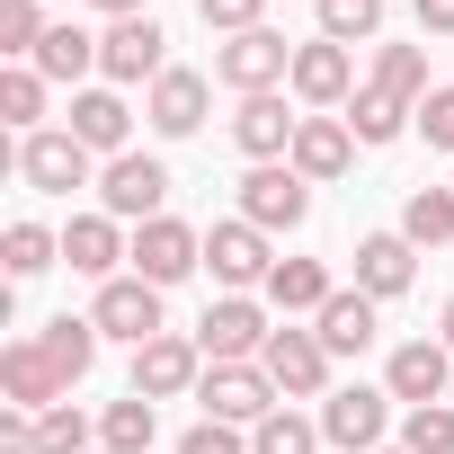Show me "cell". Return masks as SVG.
<instances>
[{
    "label": "cell",
    "instance_id": "31",
    "mask_svg": "<svg viewBox=\"0 0 454 454\" xmlns=\"http://www.w3.org/2000/svg\"><path fill=\"white\" fill-rule=\"evenodd\" d=\"M63 259V241L45 232V223H10V232H0V268H10V277H45Z\"/></svg>",
    "mask_w": 454,
    "mask_h": 454
},
{
    "label": "cell",
    "instance_id": "24",
    "mask_svg": "<svg viewBox=\"0 0 454 454\" xmlns=\"http://www.w3.org/2000/svg\"><path fill=\"white\" fill-rule=\"evenodd\" d=\"M152 436H160V401H143V392L107 401V419H98V445L107 454H152Z\"/></svg>",
    "mask_w": 454,
    "mask_h": 454
},
{
    "label": "cell",
    "instance_id": "30",
    "mask_svg": "<svg viewBox=\"0 0 454 454\" xmlns=\"http://www.w3.org/2000/svg\"><path fill=\"white\" fill-rule=\"evenodd\" d=\"M36 116H45V72H36V63H10V72H0V125L45 134Z\"/></svg>",
    "mask_w": 454,
    "mask_h": 454
},
{
    "label": "cell",
    "instance_id": "20",
    "mask_svg": "<svg viewBox=\"0 0 454 454\" xmlns=\"http://www.w3.org/2000/svg\"><path fill=\"white\" fill-rule=\"evenodd\" d=\"M63 259L81 268V277H116V259H134V241L116 232V214H72V232H63Z\"/></svg>",
    "mask_w": 454,
    "mask_h": 454
},
{
    "label": "cell",
    "instance_id": "44",
    "mask_svg": "<svg viewBox=\"0 0 454 454\" xmlns=\"http://www.w3.org/2000/svg\"><path fill=\"white\" fill-rule=\"evenodd\" d=\"M383 454H410V445H383Z\"/></svg>",
    "mask_w": 454,
    "mask_h": 454
},
{
    "label": "cell",
    "instance_id": "2",
    "mask_svg": "<svg viewBox=\"0 0 454 454\" xmlns=\"http://www.w3.org/2000/svg\"><path fill=\"white\" fill-rule=\"evenodd\" d=\"M268 312L250 303V294H223V303H205V321H196V348L214 356V365H259L268 356Z\"/></svg>",
    "mask_w": 454,
    "mask_h": 454
},
{
    "label": "cell",
    "instance_id": "16",
    "mask_svg": "<svg viewBox=\"0 0 454 454\" xmlns=\"http://www.w3.org/2000/svg\"><path fill=\"white\" fill-rule=\"evenodd\" d=\"M303 107H348L356 98V63H348V45H330V36H312V45H294V81H286Z\"/></svg>",
    "mask_w": 454,
    "mask_h": 454
},
{
    "label": "cell",
    "instance_id": "41",
    "mask_svg": "<svg viewBox=\"0 0 454 454\" xmlns=\"http://www.w3.org/2000/svg\"><path fill=\"white\" fill-rule=\"evenodd\" d=\"M419 36H454V0H419Z\"/></svg>",
    "mask_w": 454,
    "mask_h": 454
},
{
    "label": "cell",
    "instance_id": "21",
    "mask_svg": "<svg viewBox=\"0 0 454 454\" xmlns=\"http://www.w3.org/2000/svg\"><path fill=\"white\" fill-rule=\"evenodd\" d=\"M348 160H356V134H348V116H303V134H294V169H303L312 187H330Z\"/></svg>",
    "mask_w": 454,
    "mask_h": 454
},
{
    "label": "cell",
    "instance_id": "39",
    "mask_svg": "<svg viewBox=\"0 0 454 454\" xmlns=\"http://www.w3.org/2000/svg\"><path fill=\"white\" fill-rule=\"evenodd\" d=\"M178 454H250V445H241V427H223V419H196V427L178 436Z\"/></svg>",
    "mask_w": 454,
    "mask_h": 454
},
{
    "label": "cell",
    "instance_id": "18",
    "mask_svg": "<svg viewBox=\"0 0 454 454\" xmlns=\"http://www.w3.org/2000/svg\"><path fill=\"white\" fill-rule=\"evenodd\" d=\"M410 277H419V250H410L401 232H365V241H356V294L392 303V294H410Z\"/></svg>",
    "mask_w": 454,
    "mask_h": 454
},
{
    "label": "cell",
    "instance_id": "1",
    "mask_svg": "<svg viewBox=\"0 0 454 454\" xmlns=\"http://www.w3.org/2000/svg\"><path fill=\"white\" fill-rule=\"evenodd\" d=\"M98 72H107V90L160 81V72H169V36H160V19H152V10H143V19H107V36H98Z\"/></svg>",
    "mask_w": 454,
    "mask_h": 454
},
{
    "label": "cell",
    "instance_id": "5",
    "mask_svg": "<svg viewBox=\"0 0 454 454\" xmlns=\"http://www.w3.org/2000/svg\"><path fill=\"white\" fill-rule=\"evenodd\" d=\"M303 214H312V178L294 160H259L241 178V223H259V232H294Z\"/></svg>",
    "mask_w": 454,
    "mask_h": 454
},
{
    "label": "cell",
    "instance_id": "37",
    "mask_svg": "<svg viewBox=\"0 0 454 454\" xmlns=\"http://www.w3.org/2000/svg\"><path fill=\"white\" fill-rule=\"evenodd\" d=\"M36 454H90V419L63 401V410H45L36 419Z\"/></svg>",
    "mask_w": 454,
    "mask_h": 454
},
{
    "label": "cell",
    "instance_id": "10",
    "mask_svg": "<svg viewBox=\"0 0 454 454\" xmlns=\"http://www.w3.org/2000/svg\"><path fill=\"white\" fill-rule=\"evenodd\" d=\"M90 321H98V339L152 348V339H160V286H143V277H107L98 303H90Z\"/></svg>",
    "mask_w": 454,
    "mask_h": 454
},
{
    "label": "cell",
    "instance_id": "25",
    "mask_svg": "<svg viewBox=\"0 0 454 454\" xmlns=\"http://www.w3.org/2000/svg\"><path fill=\"white\" fill-rule=\"evenodd\" d=\"M339 286H330V268L321 259H277V277H268V303L277 312H321Z\"/></svg>",
    "mask_w": 454,
    "mask_h": 454
},
{
    "label": "cell",
    "instance_id": "26",
    "mask_svg": "<svg viewBox=\"0 0 454 454\" xmlns=\"http://www.w3.org/2000/svg\"><path fill=\"white\" fill-rule=\"evenodd\" d=\"M401 241H410V250L454 241V187H410V205H401Z\"/></svg>",
    "mask_w": 454,
    "mask_h": 454
},
{
    "label": "cell",
    "instance_id": "27",
    "mask_svg": "<svg viewBox=\"0 0 454 454\" xmlns=\"http://www.w3.org/2000/svg\"><path fill=\"white\" fill-rule=\"evenodd\" d=\"M374 90L419 116V98H427V45H383V54H374Z\"/></svg>",
    "mask_w": 454,
    "mask_h": 454
},
{
    "label": "cell",
    "instance_id": "11",
    "mask_svg": "<svg viewBox=\"0 0 454 454\" xmlns=\"http://www.w3.org/2000/svg\"><path fill=\"white\" fill-rule=\"evenodd\" d=\"M0 392H10V410H27V419H45V410H63V374H54V356H45V339H10L0 348Z\"/></svg>",
    "mask_w": 454,
    "mask_h": 454
},
{
    "label": "cell",
    "instance_id": "12",
    "mask_svg": "<svg viewBox=\"0 0 454 454\" xmlns=\"http://www.w3.org/2000/svg\"><path fill=\"white\" fill-rule=\"evenodd\" d=\"M205 268H214V286H268L277 277V259H268V232H259V223H214V232H205Z\"/></svg>",
    "mask_w": 454,
    "mask_h": 454
},
{
    "label": "cell",
    "instance_id": "22",
    "mask_svg": "<svg viewBox=\"0 0 454 454\" xmlns=\"http://www.w3.org/2000/svg\"><path fill=\"white\" fill-rule=\"evenodd\" d=\"M72 134H81L90 152H107V160H116V152H125V134H134V107H125L116 90H81V98H72Z\"/></svg>",
    "mask_w": 454,
    "mask_h": 454
},
{
    "label": "cell",
    "instance_id": "17",
    "mask_svg": "<svg viewBox=\"0 0 454 454\" xmlns=\"http://www.w3.org/2000/svg\"><path fill=\"white\" fill-rule=\"evenodd\" d=\"M294 134H303V116H286L277 90H268V98H241V116H232V143H241L250 160H294Z\"/></svg>",
    "mask_w": 454,
    "mask_h": 454
},
{
    "label": "cell",
    "instance_id": "13",
    "mask_svg": "<svg viewBox=\"0 0 454 454\" xmlns=\"http://www.w3.org/2000/svg\"><path fill=\"white\" fill-rule=\"evenodd\" d=\"M196 383H205V348H196V339L160 330L152 348H134V392H143V401H178V392H196Z\"/></svg>",
    "mask_w": 454,
    "mask_h": 454
},
{
    "label": "cell",
    "instance_id": "8",
    "mask_svg": "<svg viewBox=\"0 0 454 454\" xmlns=\"http://www.w3.org/2000/svg\"><path fill=\"white\" fill-rule=\"evenodd\" d=\"M383 427H392V392L348 383L321 401V445H339V454H383Z\"/></svg>",
    "mask_w": 454,
    "mask_h": 454
},
{
    "label": "cell",
    "instance_id": "15",
    "mask_svg": "<svg viewBox=\"0 0 454 454\" xmlns=\"http://www.w3.org/2000/svg\"><path fill=\"white\" fill-rule=\"evenodd\" d=\"M259 365H268V383H277L286 401H321V383H330V348H321V330H277Z\"/></svg>",
    "mask_w": 454,
    "mask_h": 454
},
{
    "label": "cell",
    "instance_id": "9",
    "mask_svg": "<svg viewBox=\"0 0 454 454\" xmlns=\"http://www.w3.org/2000/svg\"><path fill=\"white\" fill-rule=\"evenodd\" d=\"M90 143L72 134V125H54V134H27L19 143V178L27 187H45V196H72V187H90Z\"/></svg>",
    "mask_w": 454,
    "mask_h": 454
},
{
    "label": "cell",
    "instance_id": "36",
    "mask_svg": "<svg viewBox=\"0 0 454 454\" xmlns=\"http://www.w3.org/2000/svg\"><path fill=\"white\" fill-rule=\"evenodd\" d=\"M401 445H410V454H454V401L410 410V419H401Z\"/></svg>",
    "mask_w": 454,
    "mask_h": 454
},
{
    "label": "cell",
    "instance_id": "40",
    "mask_svg": "<svg viewBox=\"0 0 454 454\" xmlns=\"http://www.w3.org/2000/svg\"><path fill=\"white\" fill-rule=\"evenodd\" d=\"M419 134H427L436 152H454V90H427V98H419Z\"/></svg>",
    "mask_w": 454,
    "mask_h": 454
},
{
    "label": "cell",
    "instance_id": "29",
    "mask_svg": "<svg viewBox=\"0 0 454 454\" xmlns=\"http://www.w3.org/2000/svg\"><path fill=\"white\" fill-rule=\"evenodd\" d=\"M36 72H45V81H81V72H98V36L63 19V27L36 45Z\"/></svg>",
    "mask_w": 454,
    "mask_h": 454
},
{
    "label": "cell",
    "instance_id": "3",
    "mask_svg": "<svg viewBox=\"0 0 454 454\" xmlns=\"http://www.w3.org/2000/svg\"><path fill=\"white\" fill-rule=\"evenodd\" d=\"M196 401H205V419H223V427H259V419H277L286 392L268 383V365H205Z\"/></svg>",
    "mask_w": 454,
    "mask_h": 454
},
{
    "label": "cell",
    "instance_id": "43",
    "mask_svg": "<svg viewBox=\"0 0 454 454\" xmlns=\"http://www.w3.org/2000/svg\"><path fill=\"white\" fill-rule=\"evenodd\" d=\"M445 348H454V303H445Z\"/></svg>",
    "mask_w": 454,
    "mask_h": 454
},
{
    "label": "cell",
    "instance_id": "34",
    "mask_svg": "<svg viewBox=\"0 0 454 454\" xmlns=\"http://www.w3.org/2000/svg\"><path fill=\"white\" fill-rule=\"evenodd\" d=\"M250 454H321V427H312V419H294V410H277V419H259V427H250Z\"/></svg>",
    "mask_w": 454,
    "mask_h": 454
},
{
    "label": "cell",
    "instance_id": "28",
    "mask_svg": "<svg viewBox=\"0 0 454 454\" xmlns=\"http://www.w3.org/2000/svg\"><path fill=\"white\" fill-rule=\"evenodd\" d=\"M36 339H45V356H54L63 383H81V374L98 365V321H72V312H63V321H45Z\"/></svg>",
    "mask_w": 454,
    "mask_h": 454
},
{
    "label": "cell",
    "instance_id": "19",
    "mask_svg": "<svg viewBox=\"0 0 454 454\" xmlns=\"http://www.w3.org/2000/svg\"><path fill=\"white\" fill-rule=\"evenodd\" d=\"M205 98H214V90H205V72H178V63H169V72L152 81L143 116H152V134H196V125H205Z\"/></svg>",
    "mask_w": 454,
    "mask_h": 454
},
{
    "label": "cell",
    "instance_id": "33",
    "mask_svg": "<svg viewBox=\"0 0 454 454\" xmlns=\"http://www.w3.org/2000/svg\"><path fill=\"white\" fill-rule=\"evenodd\" d=\"M54 27H45V10L36 0H0V54H19V63H36V45H45Z\"/></svg>",
    "mask_w": 454,
    "mask_h": 454
},
{
    "label": "cell",
    "instance_id": "42",
    "mask_svg": "<svg viewBox=\"0 0 454 454\" xmlns=\"http://www.w3.org/2000/svg\"><path fill=\"white\" fill-rule=\"evenodd\" d=\"M98 10H107V19H143V10H152V0H98Z\"/></svg>",
    "mask_w": 454,
    "mask_h": 454
},
{
    "label": "cell",
    "instance_id": "35",
    "mask_svg": "<svg viewBox=\"0 0 454 454\" xmlns=\"http://www.w3.org/2000/svg\"><path fill=\"white\" fill-rule=\"evenodd\" d=\"M383 27V0H321V36L330 45H365Z\"/></svg>",
    "mask_w": 454,
    "mask_h": 454
},
{
    "label": "cell",
    "instance_id": "6",
    "mask_svg": "<svg viewBox=\"0 0 454 454\" xmlns=\"http://www.w3.org/2000/svg\"><path fill=\"white\" fill-rule=\"evenodd\" d=\"M205 268V232H187L178 214H160V223H134V277L143 286H178V277H196Z\"/></svg>",
    "mask_w": 454,
    "mask_h": 454
},
{
    "label": "cell",
    "instance_id": "7",
    "mask_svg": "<svg viewBox=\"0 0 454 454\" xmlns=\"http://www.w3.org/2000/svg\"><path fill=\"white\" fill-rule=\"evenodd\" d=\"M160 196H169V169H160L152 152H116V160L98 169V205H107L116 223H160Z\"/></svg>",
    "mask_w": 454,
    "mask_h": 454
},
{
    "label": "cell",
    "instance_id": "14",
    "mask_svg": "<svg viewBox=\"0 0 454 454\" xmlns=\"http://www.w3.org/2000/svg\"><path fill=\"white\" fill-rule=\"evenodd\" d=\"M445 383H454V348H445V339H401V348H392V365H383V392H392V401H410V410L445 401Z\"/></svg>",
    "mask_w": 454,
    "mask_h": 454
},
{
    "label": "cell",
    "instance_id": "38",
    "mask_svg": "<svg viewBox=\"0 0 454 454\" xmlns=\"http://www.w3.org/2000/svg\"><path fill=\"white\" fill-rule=\"evenodd\" d=\"M196 19H205L214 36H250V27H259V0H196Z\"/></svg>",
    "mask_w": 454,
    "mask_h": 454
},
{
    "label": "cell",
    "instance_id": "23",
    "mask_svg": "<svg viewBox=\"0 0 454 454\" xmlns=\"http://www.w3.org/2000/svg\"><path fill=\"white\" fill-rule=\"evenodd\" d=\"M312 321H321V348H330V356H356V348H374V294H330Z\"/></svg>",
    "mask_w": 454,
    "mask_h": 454
},
{
    "label": "cell",
    "instance_id": "32",
    "mask_svg": "<svg viewBox=\"0 0 454 454\" xmlns=\"http://www.w3.org/2000/svg\"><path fill=\"white\" fill-rule=\"evenodd\" d=\"M401 125H410V107H401V98H383L374 81H365V90L348 98V134H356V143H392Z\"/></svg>",
    "mask_w": 454,
    "mask_h": 454
},
{
    "label": "cell",
    "instance_id": "4",
    "mask_svg": "<svg viewBox=\"0 0 454 454\" xmlns=\"http://www.w3.org/2000/svg\"><path fill=\"white\" fill-rule=\"evenodd\" d=\"M214 81L241 90V98H268L277 81H294V45H286L277 27H250V36H232V45L214 54Z\"/></svg>",
    "mask_w": 454,
    "mask_h": 454
}]
</instances>
